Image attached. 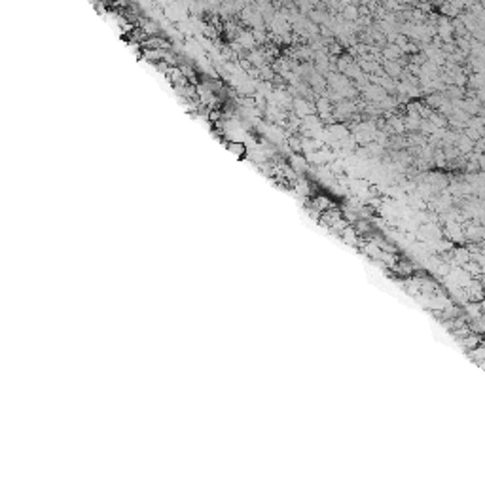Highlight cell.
<instances>
[{
	"label": "cell",
	"mask_w": 485,
	"mask_h": 485,
	"mask_svg": "<svg viewBox=\"0 0 485 485\" xmlns=\"http://www.w3.org/2000/svg\"><path fill=\"white\" fill-rule=\"evenodd\" d=\"M457 148H459V152H463V154H472L474 152V148H476V141H472L468 135H459V139H457V144H455Z\"/></svg>",
	"instance_id": "cell-1"
},
{
	"label": "cell",
	"mask_w": 485,
	"mask_h": 485,
	"mask_svg": "<svg viewBox=\"0 0 485 485\" xmlns=\"http://www.w3.org/2000/svg\"><path fill=\"white\" fill-rule=\"evenodd\" d=\"M383 72L387 74V76H391V78H398V76H402V64L400 61H389V59H385V63H383Z\"/></svg>",
	"instance_id": "cell-2"
},
{
	"label": "cell",
	"mask_w": 485,
	"mask_h": 485,
	"mask_svg": "<svg viewBox=\"0 0 485 485\" xmlns=\"http://www.w3.org/2000/svg\"><path fill=\"white\" fill-rule=\"evenodd\" d=\"M343 19L345 21H358V16H360V8L357 4H347L343 6Z\"/></svg>",
	"instance_id": "cell-3"
},
{
	"label": "cell",
	"mask_w": 485,
	"mask_h": 485,
	"mask_svg": "<svg viewBox=\"0 0 485 485\" xmlns=\"http://www.w3.org/2000/svg\"><path fill=\"white\" fill-rule=\"evenodd\" d=\"M226 148H228V150H230L235 157H245L247 156V146H245L243 142L230 141V142H226Z\"/></svg>",
	"instance_id": "cell-4"
},
{
	"label": "cell",
	"mask_w": 485,
	"mask_h": 485,
	"mask_svg": "<svg viewBox=\"0 0 485 485\" xmlns=\"http://www.w3.org/2000/svg\"><path fill=\"white\" fill-rule=\"evenodd\" d=\"M402 53H404V51L400 49V46H396V44H389V46L383 47V55H385V59H389V61H396Z\"/></svg>",
	"instance_id": "cell-5"
},
{
	"label": "cell",
	"mask_w": 485,
	"mask_h": 485,
	"mask_svg": "<svg viewBox=\"0 0 485 485\" xmlns=\"http://www.w3.org/2000/svg\"><path fill=\"white\" fill-rule=\"evenodd\" d=\"M398 2H402V4H415V2H419V0H398Z\"/></svg>",
	"instance_id": "cell-6"
}]
</instances>
